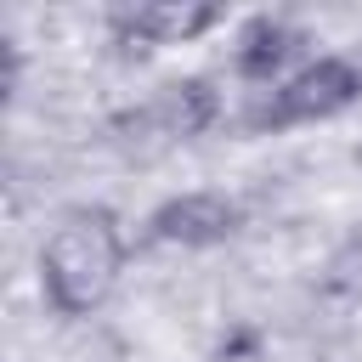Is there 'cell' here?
I'll list each match as a JSON object with an SVG mask.
<instances>
[{
	"label": "cell",
	"instance_id": "obj_1",
	"mask_svg": "<svg viewBox=\"0 0 362 362\" xmlns=\"http://www.w3.org/2000/svg\"><path fill=\"white\" fill-rule=\"evenodd\" d=\"M124 260V238L107 209H74L51 226L40 249V288L62 317H85L90 305L107 300L113 277Z\"/></svg>",
	"mask_w": 362,
	"mask_h": 362
},
{
	"label": "cell",
	"instance_id": "obj_2",
	"mask_svg": "<svg viewBox=\"0 0 362 362\" xmlns=\"http://www.w3.org/2000/svg\"><path fill=\"white\" fill-rule=\"evenodd\" d=\"M362 96V68L345 57H317L300 74L277 79L243 119L249 130H288V124H311V119H334Z\"/></svg>",
	"mask_w": 362,
	"mask_h": 362
},
{
	"label": "cell",
	"instance_id": "obj_3",
	"mask_svg": "<svg viewBox=\"0 0 362 362\" xmlns=\"http://www.w3.org/2000/svg\"><path fill=\"white\" fill-rule=\"evenodd\" d=\"M232 226H238V204H232L226 192H181V198H170V204L153 209L147 238H153V243L204 249V243L232 238Z\"/></svg>",
	"mask_w": 362,
	"mask_h": 362
},
{
	"label": "cell",
	"instance_id": "obj_4",
	"mask_svg": "<svg viewBox=\"0 0 362 362\" xmlns=\"http://www.w3.org/2000/svg\"><path fill=\"white\" fill-rule=\"evenodd\" d=\"M113 40L119 45H181L204 28L221 23L215 6H175V0H153V6H119L113 17Z\"/></svg>",
	"mask_w": 362,
	"mask_h": 362
},
{
	"label": "cell",
	"instance_id": "obj_5",
	"mask_svg": "<svg viewBox=\"0 0 362 362\" xmlns=\"http://www.w3.org/2000/svg\"><path fill=\"white\" fill-rule=\"evenodd\" d=\"M215 113H221V96L209 90V79H175L158 90L153 107L136 113V124H153L158 136H198L215 124Z\"/></svg>",
	"mask_w": 362,
	"mask_h": 362
},
{
	"label": "cell",
	"instance_id": "obj_6",
	"mask_svg": "<svg viewBox=\"0 0 362 362\" xmlns=\"http://www.w3.org/2000/svg\"><path fill=\"white\" fill-rule=\"evenodd\" d=\"M300 45H305V34H300L294 23H283V17H249L243 34H238V51H232V68H238L243 79H260V85H266Z\"/></svg>",
	"mask_w": 362,
	"mask_h": 362
}]
</instances>
